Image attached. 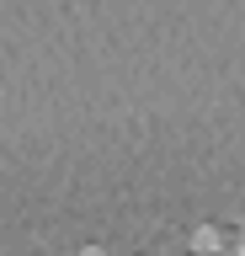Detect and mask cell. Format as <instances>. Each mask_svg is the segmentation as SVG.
<instances>
[{
    "label": "cell",
    "mask_w": 245,
    "mask_h": 256,
    "mask_svg": "<svg viewBox=\"0 0 245 256\" xmlns=\"http://www.w3.org/2000/svg\"><path fill=\"white\" fill-rule=\"evenodd\" d=\"M224 251V230L219 224H197L192 230V256H219Z\"/></svg>",
    "instance_id": "1"
},
{
    "label": "cell",
    "mask_w": 245,
    "mask_h": 256,
    "mask_svg": "<svg viewBox=\"0 0 245 256\" xmlns=\"http://www.w3.org/2000/svg\"><path fill=\"white\" fill-rule=\"evenodd\" d=\"M75 256H107V251H101V246H80Z\"/></svg>",
    "instance_id": "2"
},
{
    "label": "cell",
    "mask_w": 245,
    "mask_h": 256,
    "mask_svg": "<svg viewBox=\"0 0 245 256\" xmlns=\"http://www.w3.org/2000/svg\"><path fill=\"white\" fill-rule=\"evenodd\" d=\"M235 256H245V235H240V240H235Z\"/></svg>",
    "instance_id": "3"
}]
</instances>
